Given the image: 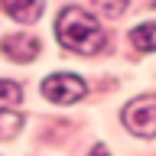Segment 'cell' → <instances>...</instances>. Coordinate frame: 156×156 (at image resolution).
Returning <instances> with one entry per match:
<instances>
[{"label":"cell","instance_id":"cell-5","mask_svg":"<svg viewBox=\"0 0 156 156\" xmlns=\"http://www.w3.org/2000/svg\"><path fill=\"white\" fill-rule=\"evenodd\" d=\"M0 7L16 23H36L42 16V0H0Z\"/></svg>","mask_w":156,"mask_h":156},{"label":"cell","instance_id":"cell-6","mask_svg":"<svg viewBox=\"0 0 156 156\" xmlns=\"http://www.w3.org/2000/svg\"><path fill=\"white\" fill-rule=\"evenodd\" d=\"M130 46L136 52H156V23H140L130 33Z\"/></svg>","mask_w":156,"mask_h":156},{"label":"cell","instance_id":"cell-2","mask_svg":"<svg viewBox=\"0 0 156 156\" xmlns=\"http://www.w3.org/2000/svg\"><path fill=\"white\" fill-rule=\"evenodd\" d=\"M124 127L136 136H156V94L133 98L120 114Z\"/></svg>","mask_w":156,"mask_h":156},{"label":"cell","instance_id":"cell-3","mask_svg":"<svg viewBox=\"0 0 156 156\" xmlns=\"http://www.w3.org/2000/svg\"><path fill=\"white\" fill-rule=\"evenodd\" d=\"M88 91L85 78L81 75H72V72H58V75H49L42 81V94L52 101V104H75L81 101Z\"/></svg>","mask_w":156,"mask_h":156},{"label":"cell","instance_id":"cell-8","mask_svg":"<svg viewBox=\"0 0 156 156\" xmlns=\"http://www.w3.org/2000/svg\"><path fill=\"white\" fill-rule=\"evenodd\" d=\"M20 98H23V88H20L16 81H0V107L20 104Z\"/></svg>","mask_w":156,"mask_h":156},{"label":"cell","instance_id":"cell-4","mask_svg":"<svg viewBox=\"0 0 156 156\" xmlns=\"http://www.w3.org/2000/svg\"><path fill=\"white\" fill-rule=\"evenodd\" d=\"M0 49H3L7 58H13V62H33V58L39 55V39L26 36V33H16V36H7V39H3Z\"/></svg>","mask_w":156,"mask_h":156},{"label":"cell","instance_id":"cell-7","mask_svg":"<svg viewBox=\"0 0 156 156\" xmlns=\"http://www.w3.org/2000/svg\"><path fill=\"white\" fill-rule=\"evenodd\" d=\"M23 127V114H16V111H10V107H0V140H7V136H13Z\"/></svg>","mask_w":156,"mask_h":156},{"label":"cell","instance_id":"cell-1","mask_svg":"<svg viewBox=\"0 0 156 156\" xmlns=\"http://www.w3.org/2000/svg\"><path fill=\"white\" fill-rule=\"evenodd\" d=\"M55 36L62 42V49L81 52V55H94V52H101L107 46V33L101 29V23L81 7H65L58 13Z\"/></svg>","mask_w":156,"mask_h":156},{"label":"cell","instance_id":"cell-9","mask_svg":"<svg viewBox=\"0 0 156 156\" xmlns=\"http://www.w3.org/2000/svg\"><path fill=\"white\" fill-rule=\"evenodd\" d=\"M127 3H130V0H94V7L101 10L104 16H120L127 10Z\"/></svg>","mask_w":156,"mask_h":156}]
</instances>
